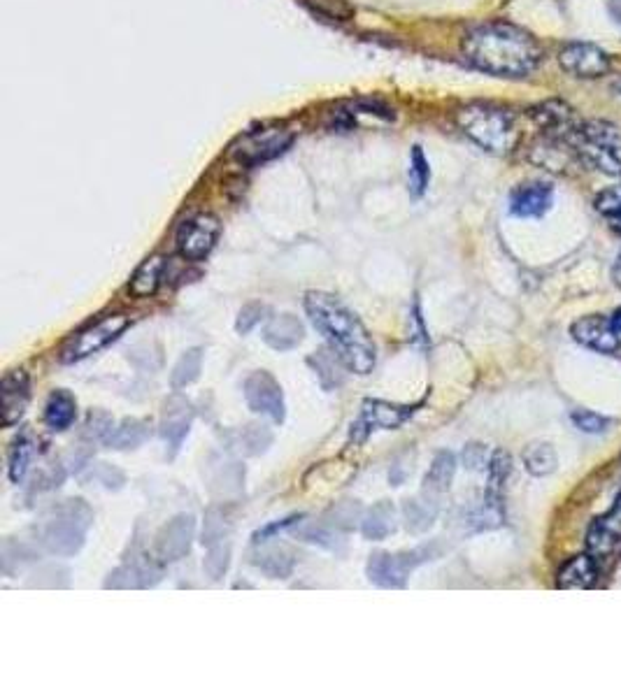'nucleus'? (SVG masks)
I'll list each match as a JSON object with an SVG mask.
<instances>
[{
	"mask_svg": "<svg viewBox=\"0 0 621 697\" xmlns=\"http://www.w3.org/2000/svg\"><path fill=\"white\" fill-rule=\"evenodd\" d=\"M94 523V512L82 498L63 500L45 514L35 528V542L52 556L70 558L82 551Z\"/></svg>",
	"mask_w": 621,
	"mask_h": 697,
	"instance_id": "7ed1b4c3",
	"label": "nucleus"
},
{
	"mask_svg": "<svg viewBox=\"0 0 621 697\" xmlns=\"http://www.w3.org/2000/svg\"><path fill=\"white\" fill-rule=\"evenodd\" d=\"M621 542V493L612 502V507L603 516L591 523L587 533V549L591 556L605 558L617 549Z\"/></svg>",
	"mask_w": 621,
	"mask_h": 697,
	"instance_id": "dca6fc26",
	"label": "nucleus"
},
{
	"mask_svg": "<svg viewBox=\"0 0 621 697\" xmlns=\"http://www.w3.org/2000/svg\"><path fill=\"white\" fill-rule=\"evenodd\" d=\"M561 68L573 77L596 79L610 73L612 61L601 47L591 45V42H570L561 49L559 54Z\"/></svg>",
	"mask_w": 621,
	"mask_h": 697,
	"instance_id": "4468645a",
	"label": "nucleus"
},
{
	"mask_svg": "<svg viewBox=\"0 0 621 697\" xmlns=\"http://www.w3.org/2000/svg\"><path fill=\"white\" fill-rule=\"evenodd\" d=\"M491 458L487 456V447H482V444H468L466 449H463V463H466L468 470H484V467H489Z\"/></svg>",
	"mask_w": 621,
	"mask_h": 697,
	"instance_id": "a18cd8bd",
	"label": "nucleus"
},
{
	"mask_svg": "<svg viewBox=\"0 0 621 697\" xmlns=\"http://www.w3.org/2000/svg\"><path fill=\"white\" fill-rule=\"evenodd\" d=\"M610 226L615 228V231L621 235V217H615V219H610Z\"/></svg>",
	"mask_w": 621,
	"mask_h": 697,
	"instance_id": "09e8293b",
	"label": "nucleus"
},
{
	"mask_svg": "<svg viewBox=\"0 0 621 697\" xmlns=\"http://www.w3.org/2000/svg\"><path fill=\"white\" fill-rule=\"evenodd\" d=\"M308 363L312 365L314 372H317L321 386L328 388V391L342 384V372H338V365L342 361H340V356L335 354V351L333 354H328V351H319L317 356L308 358Z\"/></svg>",
	"mask_w": 621,
	"mask_h": 697,
	"instance_id": "72a5a7b5",
	"label": "nucleus"
},
{
	"mask_svg": "<svg viewBox=\"0 0 621 697\" xmlns=\"http://www.w3.org/2000/svg\"><path fill=\"white\" fill-rule=\"evenodd\" d=\"M398 528V516L396 507L389 500H380L366 512L361 519V533L370 542H382L389 535H394Z\"/></svg>",
	"mask_w": 621,
	"mask_h": 697,
	"instance_id": "4be33fe9",
	"label": "nucleus"
},
{
	"mask_svg": "<svg viewBox=\"0 0 621 697\" xmlns=\"http://www.w3.org/2000/svg\"><path fill=\"white\" fill-rule=\"evenodd\" d=\"M414 409L391 405L384 400H366L361 407V416L352 426V440L354 442H366L368 435L373 430H396L401 428L405 421L410 419Z\"/></svg>",
	"mask_w": 621,
	"mask_h": 697,
	"instance_id": "f8f14e48",
	"label": "nucleus"
},
{
	"mask_svg": "<svg viewBox=\"0 0 621 697\" xmlns=\"http://www.w3.org/2000/svg\"><path fill=\"white\" fill-rule=\"evenodd\" d=\"M303 519H305L303 514H294V516H287V519H282V521L268 523V526H263V528L256 530L254 537H252V542H254V544H263V542L273 540V537H275L277 533H284V530H289V528L298 526V523H301Z\"/></svg>",
	"mask_w": 621,
	"mask_h": 697,
	"instance_id": "c03bdc74",
	"label": "nucleus"
},
{
	"mask_svg": "<svg viewBox=\"0 0 621 697\" xmlns=\"http://www.w3.org/2000/svg\"><path fill=\"white\" fill-rule=\"evenodd\" d=\"M573 423L582 430V433H589V435L605 433V430H608V426H610V421L605 419V416L596 414V412H589V409H580V412H573Z\"/></svg>",
	"mask_w": 621,
	"mask_h": 697,
	"instance_id": "79ce46f5",
	"label": "nucleus"
},
{
	"mask_svg": "<svg viewBox=\"0 0 621 697\" xmlns=\"http://www.w3.org/2000/svg\"><path fill=\"white\" fill-rule=\"evenodd\" d=\"M435 516H438V505L431 498H412L405 500L403 505V521L405 528L414 535L426 533L433 526Z\"/></svg>",
	"mask_w": 621,
	"mask_h": 697,
	"instance_id": "cd10ccee",
	"label": "nucleus"
},
{
	"mask_svg": "<svg viewBox=\"0 0 621 697\" xmlns=\"http://www.w3.org/2000/svg\"><path fill=\"white\" fill-rule=\"evenodd\" d=\"M231 537V521H228V514L224 512V507H210L205 512L203 521V546H217L221 542H228Z\"/></svg>",
	"mask_w": 621,
	"mask_h": 697,
	"instance_id": "473e14b6",
	"label": "nucleus"
},
{
	"mask_svg": "<svg viewBox=\"0 0 621 697\" xmlns=\"http://www.w3.org/2000/svg\"><path fill=\"white\" fill-rule=\"evenodd\" d=\"M456 474V458L452 451H440L435 454L431 467H428L426 477H424V491L428 495H440L447 493L449 486H452Z\"/></svg>",
	"mask_w": 621,
	"mask_h": 697,
	"instance_id": "bb28decb",
	"label": "nucleus"
},
{
	"mask_svg": "<svg viewBox=\"0 0 621 697\" xmlns=\"http://www.w3.org/2000/svg\"><path fill=\"white\" fill-rule=\"evenodd\" d=\"M615 284L621 289V254H619L617 263H615Z\"/></svg>",
	"mask_w": 621,
	"mask_h": 697,
	"instance_id": "de8ad7c7",
	"label": "nucleus"
},
{
	"mask_svg": "<svg viewBox=\"0 0 621 697\" xmlns=\"http://www.w3.org/2000/svg\"><path fill=\"white\" fill-rule=\"evenodd\" d=\"M128 326H131V316L124 312L101 316L98 321L89 323L87 328L77 330V333L63 344L61 356H59L61 363H77L98 354V351L105 349L107 344L119 340Z\"/></svg>",
	"mask_w": 621,
	"mask_h": 697,
	"instance_id": "423d86ee",
	"label": "nucleus"
},
{
	"mask_svg": "<svg viewBox=\"0 0 621 697\" xmlns=\"http://www.w3.org/2000/svg\"><path fill=\"white\" fill-rule=\"evenodd\" d=\"M191 423H194V407H191V402L182 398V395L168 398L161 412L159 435L170 447V456H175L177 451H180L184 437H187L191 430Z\"/></svg>",
	"mask_w": 621,
	"mask_h": 697,
	"instance_id": "2eb2a0df",
	"label": "nucleus"
},
{
	"mask_svg": "<svg viewBox=\"0 0 621 697\" xmlns=\"http://www.w3.org/2000/svg\"><path fill=\"white\" fill-rule=\"evenodd\" d=\"M470 66L496 77H526L542 61V47L531 33L510 21H484L461 42Z\"/></svg>",
	"mask_w": 621,
	"mask_h": 697,
	"instance_id": "f257e3e1",
	"label": "nucleus"
},
{
	"mask_svg": "<svg viewBox=\"0 0 621 697\" xmlns=\"http://www.w3.org/2000/svg\"><path fill=\"white\" fill-rule=\"evenodd\" d=\"M203 370V349H189L180 356V361L175 363L173 372H170V386L173 391H182L196 382L201 377Z\"/></svg>",
	"mask_w": 621,
	"mask_h": 697,
	"instance_id": "c85d7f7f",
	"label": "nucleus"
},
{
	"mask_svg": "<svg viewBox=\"0 0 621 697\" xmlns=\"http://www.w3.org/2000/svg\"><path fill=\"white\" fill-rule=\"evenodd\" d=\"M207 488L217 498H233L240 495L245 488V467L240 463L228 461H210L205 465Z\"/></svg>",
	"mask_w": 621,
	"mask_h": 697,
	"instance_id": "aec40b11",
	"label": "nucleus"
},
{
	"mask_svg": "<svg viewBox=\"0 0 621 697\" xmlns=\"http://www.w3.org/2000/svg\"><path fill=\"white\" fill-rule=\"evenodd\" d=\"M596 210L601 212L608 221L621 217V186L605 189L601 196L596 198Z\"/></svg>",
	"mask_w": 621,
	"mask_h": 697,
	"instance_id": "37998d69",
	"label": "nucleus"
},
{
	"mask_svg": "<svg viewBox=\"0 0 621 697\" xmlns=\"http://www.w3.org/2000/svg\"><path fill=\"white\" fill-rule=\"evenodd\" d=\"M163 275H166V258L163 256H149L145 263L135 270L128 284V293L133 298H152L156 291L161 289Z\"/></svg>",
	"mask_w": 621,
	"mask_h": 697,
	"instance_id": "b1692460",
	"label": "nucleus"
},
{
	"mask_svg": "<svg viewBox=\"0 0 621 697\" xmlns=\"http://www.w3.org/2000/svg\"><path fill=\"white\" fill-rule=\"evenodd\" d=\"M0 398H3V423L10 428L19 423L31 402V379L24 370L7 372L0 382Z\"/></svg>",
	"mask_w": 621,
	"mask_h": 697,
	"instance_id": "f3484780",
	"label": "nucleus"
},
{
	"mask_svg": "<svg viewBox=\"0 0 621 697\" xmlns=\"http://www.w3.org/2000/svg\"><path fill=\"white\" fill-rule=\"evenodd\" d=\"M570 335L577 344L582 347L594 349L598 354L605 356H615L621 349V333L619 328L612 321V316H601V314H591L582 316L573 323L570 328Z\"/></svg>",
	"mask_w": 621,
	"mask_h": 697,
	"instance_id": "9b49d317",
	"label": "nucleus"
},
{
	"mask_svg": "<svg viewBox=\"0 0 621 697\" xmlns=\"http://www.w3.org/2000/svg\"><path fill=\"white\" fill-rule=\"evenodd\" d=\"M35 454V444L28 435H19L17 440L12 442L10 447V458H7V472H10V479L14 484H21L24 477L28 474V467H31Z\"/></svg>",
	"mask_w": 621,
	"mask_h": 697,
	"instance_id": "7c9ffc66",
	"label": "nucleus"
},
{
	"mask_svg": "<svg viewBox=\"0 0 621 697\" xmlns=\"http://www.w3.org/2000/svg\"><path fill=\"white\" fill-rule=\"evenodd\" d=\"M91 477H94L96 481H101V484H105L107 488H121V484H124V474L117 472L112 465H107V463L94 465Z\"/></svg>",
	"mask_w": 621,
	"mask_h": 697,
	"instance_id": "49530a36",
	"label": "nucleus"
},
{
	"mask_svg": "<svg viewBox=\"0 0 621 697\" xmlns=\"http://www.w3.org/2000/svg\"><path fill=\"white\" fill-rule=\"evenodd\" d=\"M228 444L240 456H261L273 444V433L261 423H252V426H245L238 433H233Z\"/></svg>",
	"mask_w": 621,
	"mask_h": 697,
	"instance_id": "a878e982",
	"label": "nucleus"
},
{
	"mask_svg": "<svg viewBox=\"0 0 621 697\" xmlns=\"http://www.w3.org/2000/svg\"><path fill=\"white\" fill-rule=\"evenodd\" d=\"M361 519V505L356 500L338 502V505L331 509V514H328V523H331L333 528H352L354 523Z\"/></svg>",
	"mask_w": 621,
	"mask_h": 697,
	"instance_id": "58836bf2",
	"label": "nucleus"
},
{
	"mask_svg": "<svg viewBox=\"0 0 621 697\" xmlns=\"http://www.w3.org/2000/svg\"><path fill=\"white\" fill-rule=\"evenodd\" d=\"M552 200H554L552 186L531 182V184H524V186H519V189L512 191L510 212L521 219L542 217V214H545L549 207H552Z\"/></svg>",
	"mask_w": 621,
	"mask_h": 697,
	"instance_id": "6ab92c4d",
	"label": "nucleus"
},
{
	"mask_svg": "<svg viewBox=\"0 0 621 697\" xmlns=\"http://www.w3.org/2000/svg\"><path fill=\"white\" fill-rule=\"evenodd\" d=\"M456 124L477 147L491 154H510L519 140L515 114L491 103H470L456 112Z\"/></svg>",
	"mask_w": 621,
	"mask_h": 697,
	"instance_id": "20e7f679",
	"label": "nucleus"
},
{
	"mask_svg": "<svg viewBox=\"0 0 621 697\" xmlns=\"http://www.w3.org/2000/svg\"><path fill=\"white\" fill-rule=\"evenodd\" d=\"M219 233L221 226L217 217H212V214H196V217L187 219L177 228V251L187 261H203L205 256H210L214 244H217Z\"/></svg>",
	"mask_w": 621,
	"mask_h": 697,
	"instance_id": "9d476101",
	"label": "nucleus"
},
{
	"mask_svg": "<svg viewBox=\"0 0 621 697\" xmlns=\"http://www.w3.org/2000/svg\"><path fill=\"white\" fill-rule=\"evenodd\" d=\"M301 540L317 544V546H321V549H328V551H342V544H345V540H342V537L338 535V530H335L331 523H319V526L314 523V526L303 528Z\"/></svg>",
	"mask_w": 621,
	"mask_h": 697,
	"instance_id": "f704fd0d",
	"label": "nucleus"
},
{
	"mask_svg": "<svg viewBox=\"0 0 621 697\" xmlns=\"http://www.w3.org/2000/svg\"><path fill=\"white\" fill-rule=\"evenodd\" d=\"M305 312H308L317 333L326 337V342L331 344V349L340 356L347 370L356 372V375L373 372L377 347L368 328L347 305H342L338 298L328 296V293L312 291L305 296Z\"/></svg>",
	"mask_w": 621,
	"mask_h": 697,
	"instance_id": "f03ea898",
	"label": "nucleus"
},
{
	"mask_svg": "<svg viewBox=\"0 0 621 697\" xmlns=\"http://www.w3.org/2000/svg\"><path fill=\"white\" fill-rule=\"evenodd\" d=\"M566 142L591 168L621 175V126L601 119L582 121Z\"/></svg>",
	"mask_w": 621,
	"mask_h": 697,
	"instance_id": "39448f33",
	"label": "nucleus"
},
{
	"mask_svg": "<svg viewBox=\"0 0 621 697\" xmlns=\"http://www.w3.org/2000/svg\"><path fill=\"white\" fill-rule=\"evenodd\" d=\"M245 400L254 414L266 416L273 423H284L287 419L284 391L268 370H256L245 379Z\"/></svg>",
	"mask_w": 621,
	"mask_h": 697,
	"instance_id": "1a4fd4ad",
	"label": "nucleus"
},
{
	"mask_svg": "<svg viewBox=\"0 0 621 697\" xmlns=\"http://www.w3.org/2000/svg\"><path fill=\"white\" fill-rule=\"evenodd\" d=\"M114 421L110 414L105 412H91L87 416V423H84V437H89V440L96 442H105V437L112 433Z\"/></svg>",
	"mask_w": 621,
	"mask_h": 697,
	"instance_id": "a19ab883",
	"label": "nucleus"
},
{
	"mask_svg": "<svg viewBox=\"0 0 621 697\" xmlns=\"http://www.w3.org/2000/svg\"><path fill=\"white\" fill-rule=\"evenodd\" d=\"M291 142H294V133L287 131V128H280V126L259 128V131L242 135V138L235 142L233 156L235 161L245 165H259V163L273 161V158L287 152Z\"/></svg>",
	"mask_w": 621,
	"mask_h": 697,
	"instance_id": "6e6552de",
	"label": "nucleus"
},
{
	"mask_svg": "<svg viewBox=\"0 0 621 697\" xmlns=\"http://www.w3.org/2000/svg\"><path fill=\"white\" fill-rule=\"evenodd\" d=\"M77 419V400L66 388H56L45 402V426L54 433H63Z\"/></svg>",
	"mask_w": 621,
	"mask_h": 697,
	"instance_id": "5701e85b",
	"label": "nucleus"
},
{
	"mask_svg": "<svg viewBox=\"0 0 621 697\" xmlns=\"http://www.w3.org/2000/svg\"><path fill=\"white\" fill-rule=\"evenodd\" d=\"M252 563L266 574L268 579H289L294 572L296 560L287 549H268L254 556Z\"/></svg>",
	"mask_w": 621,
	"mask_h": 697,
	"instance_id": "c756f323",
	"label": "nucleus"
},
{
	"mask_svg": "<svg viewBox=\"0 0 621 697\" xmlns=\"http://www.w3.org/2000/svg\"><path fill=\"white\" fill-rule=\"evenodd\" d=\"M612 321H615V326L619 328V333H621V310L615 312V316H612Z\"/></svg>",
	"mask_w": 621,
	"mask_h": 697,
	"instance_id": "8fccbe9b",
	"label": "nucleus"
},
{
	"mask_svg": "<svg viewBox=\"0 0 621 697\" xmlns=\"http://www.w3.org/2000/svg\"><path fill=\"white\" fill-rule=\"evenodd\" d=\"M196 537V519L191 514H177L159 530L154 540V558L161 563H175L191 551Z\"/></svg>",
	"mask_w": 621,
	"mask_h": 697,
	"instance_id": "ddd939ff",
	"label": "nucleus"
},
{
	"mask_svg": "<svg viewBox=\"0 0 621 697\" xmlns=\"http://www.w3.org/2000/svg\"><path fill=\"white\" fill-rule=\"evenodd\" d=\"M617 89H619V91H621V84H619V86H617Z\"/></svg>",
	"mask_w": 621,
	"mask_h": 697,
	"instance_id": "3c124183",
	"label": "nucleus"
},
{
	"mask_svg": "<svg viewBox=\"0 0 621 697\" xmlns=\"http://www.w3.org/2000/svg\"><path fill=\"white\" fill-rule=\"evenodd\" d=\"M266 314H268V307L263 303H247L240 310L238 321H235V333L249 335L263 319H266Z\"/></svg>",
	"mask_w": 621,
	"mask_h": 697,
	"instance_id": "ea45409f",
	"label": "nucleus"
},
{
	"mask_svg": "<svg viewBox=\"0 0 621 697\" xmlns=\"http://www.w3.org/2000/svg\"><path fill=\"white\" fill-rule=\"evenodd\" d=\"M438 553L433 551V546H417L412 551L403 553H389V551H375L368 560L366 574L375 586L380 588H405L408 577L417 570L421 563L433 560Z\"/></svg>",
	"mask_w": 621,
	"mask_h": 697,
	"instance_id": "0eeeda50",
	"label": "nucleus"
},
{
	"mask_svg": "<svg viewBox=\"0 0 621 697\" xmlns=\"http://www.w3.org/2000/svg\"><path fill=\"white\" fill-rule=\"evenodd\" d=\"M598 581V563L596 556L591 553H580V556H573L568 563H563V567L556 574V586L561 591H587Z\"/></svg>",
	"mask_w": 621,
	"mask_h": 697,
	"instance_id": "412c9836",
	"label": "nucleus"
},
{
	"mask_svg": "<svg viewBox=\"0 0 621 697\" xmlns=\"http://www.w3.org/2000/svg\"><path fill=\"white\" fill-rule=\"evenodd\" d=\"M556 463L559 461H556V451L552 444L538 442L526 447L524 451V467L533 477H547V474H552L556 470Z\"/></svg>",
	"mask_w": 621,
	"mask_h": 697,
	"instance_id": "2f4dec72",
	"label": "nucleus"
},
{
	"mask_svg": "<svg viewBox=\"0 0 621 697\" xmlns=\"http://www.w3.org/2000/svg\"><path fill=\"white\" fill-rule=\"evenodd\" d=\"M428 179H431V168H428L426 156L421 152V147H414L410 158V184L414 196H421L426 191Z\"/></svg>",
	"mask_w": 621,
	"mask_h": 697,
	"instance_id": "e433bc0d",
	"label": "nucleus"
},
{
	"mask_svg": "<svg viewBox=\"0 0 621 697\" xmlns=\"http://www.w3.org/2000/svg\"><path fill=\"white\" fill-rule=\"evenodd\" d=\"M228 565H231V542H221L207 549V556L203 560V572L207 574V579L219 581L228 572Z\"/></svg>",
	"mask_w": 621,
	"mask_h": 697,
	"instance_id": "c9c22d12",
	"label": "nucleus"
},
{
	"mask_svg": "<svg viewBox=\"0 0 621 697\" xmlns=\"http://www.w3.org/2000/svg\"><path fill=\"white\" fill-rule=\"evenodd\" d=\"M152 430H149V423L142 419H124L119 426L112 428V433L105 437V447L107 449H117V451H128V449H138L149 440Z\"/></svg>",
	"mask_w": 621,
	"mask_h": 697,
	"instance_id": "393cba45",
	"label": "nucleus"
},
{
	"mask_svg": "<svg viewBox=\"0 0 621 697\" xmlns=\"http://www.w3.org/2000/svg\"><path fill=\"white\" fill-rule=\"evenodd\" d=\"M487 470H489V488L487 491L501 495V488H503L505 479H508V474L512 470L510 456L505 454V451H496V454L491 456Z\"/></svg>",
	"mask_w": 621,
	"mask_h": 697,
	"instance_id": "4c0bfd02",
	"label": "nucleus"
},
{
	"mask_svg": "<svg viewBox=\"0 0 621 697\" xmlns=\"http://www.w3.org/2000/svg\"><path fill=\"white\" fill-rule=\"evenodd\" d=\"M263 342L268 344L270 349L280 351H291L296 349L298 344L305 340V328L303 321L294 314H275L273 319H268L266 326H263Z\"/></svg>",
	"mask_w": 621,
	"mask_h": 697,
	"instance_id": "a211bd4d",
	"label": "nucleus"
}]
</instances>
